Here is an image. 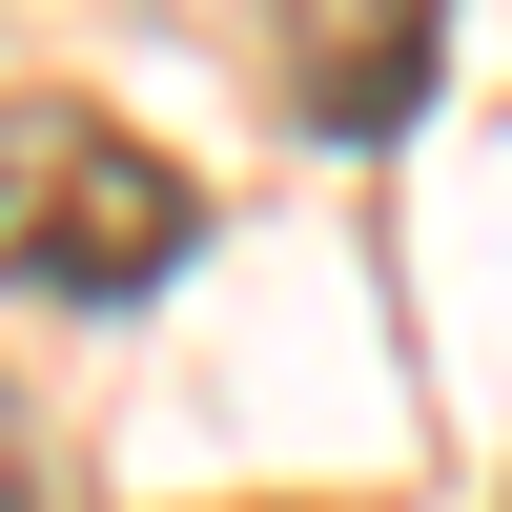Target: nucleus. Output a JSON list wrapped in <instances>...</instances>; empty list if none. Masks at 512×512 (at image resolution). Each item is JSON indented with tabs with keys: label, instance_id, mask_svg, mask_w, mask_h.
Returning <instances> with one entry per match:
<instances>
[{
	"label": "nucleus",
	"instance_id": "f257e3e1",
	"mask_svg": "<svg viewBox=\"0 0 512 512\" xmlns=\"http://www.w3.org/2000/svg\"><path fill=\"white\" fill-rule=\"evenodd\" d=\"M185 246H205V205H185L164 144H123L103 103H0V287H41V308H144Z\"/></svg>",
	"mask_w": 512,
	"mask_h": 512
},
{
	"label": "nucleus",
	"instance_id": "f03ea898",
	"mask_svg": "<svg viewBox=\"0 0 512 512\" xmlns=\"http://www.w3.org/2000/svg\"><path fill=\"white\" fill-rule=\"evenodd\" d=\"M267 41H287V103L328 144H410V103L451 62V0H267Z\"/></svg>",
	"mask_w": 512,
	"mask_h": 512
},
{
	"label": "nucleus",
	"instance_id": "7ed1b4c3",
	"mask_svg": "<svg viewBox=\"0 0 512 512\" xmlns=\"http://www.w3.org/2000/svg\"><path fill=\"white\" fill-rule=\"evenodd\" d=\"M0 512H41V431H21V390H0Z\"/></svg>",
	"mask_w": 512,
	"mask_h": 512
}]
</instances>
